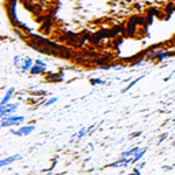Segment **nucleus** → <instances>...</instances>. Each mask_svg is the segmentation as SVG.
Instances as JSON below:
<instances>
[{"label": "nucleus", "mask_w": 175, "mask_h": 175, "mask_svg": "<svg viewBox=\"0 0 175 175\" xmlns=\"http://www.w3.org/2000/svg\"><path fill=\"white\" fill-rule=\"evenodd\" d=\"M138 150H140V148H138V146H136V148H131V149L126 150V152H122V153H120V157H125V159H129V157H134Z\"/></svg>", "instance_id": "423d86ee"}, {"label": "nucleus", "mask_w": 175, "mask_h": 175, "mask_svg": "<svg viewBox=\"0 0 175 175\" xmlns=\"http://www.w3.org/2000/svg\"><path fill=\"white\" fill-rule=\"evenodd\" d=\"M34 64H38V66H41L43 69H45V67H47V63L43 62V60H40V59H37V60L34 62Z\"/></svg>", "instance_id": "4468645a"}, {"label": "nucleus", "mask_w": 175, "mask_h": 175, "mask_svg": "<svg viewBox=\"0 0 175 175\" xmlns=\"http://www.w3.org/2000/svg\"><path fill=\"white\" fill-rule=\"evenodd\" d=\"M141 134H142V131H136L134 134H131L130 137H131V138H134V137H138V136H141Z\"/></svg>", "instance_id": "dca6fc26"}, {"label": "nucleus", "mask_w": 175, "mask_h": 175, "mask_svg": "<svg viewBox=\"0 0 175 175\" xmlns=\"http://www.w3.org/2000/svg\"><path fill=\"white\" fill-rule=\"evenodd\" d=\"M167 136H168V134H167V133H164V134H163L162 137H160V142H162V141H164V140L167 138Z\"/></svg>", "instance_id": "f3484780"}, {"label": "nucleus", "mask_w": 175, "mask_h": 175, "mask_svg": "<svg viewBox=\"0 0 175 175\" xmlns=\"http://www.w3.org/2000/svg\"><path fill=\"white\" fill-rule=\"evenodd\" d=\"M34 131V125H29V126H22L21 129H18V130H15V129H11V133L13 134H15V136H29V134H31Z\"/></svg>", "instance_id": "f03ea898"}, {"label": "nucleus", "mask_w": 175, "mask_h": 175, "mask_svg": "<svg viewBox=\"0 0 175 175\" xmlns=\"http://www.w3.org/2000/svg\"><path fill=\"white\" fill-rule=\"evenodd\" d=\"M174 43H175V38H174Z\"/></svg>", "instance_id": "412c9836"}, {"label": "nucleus", "mask_w": 175, "mask_h": 175, "mask_svg": "<svg viewBox=\"0 0 175 175\" xmlns=\"http://www.w3.org/2000/svg\"><path fill=\"white\" fill-rule=\"evenodd\" d=\"M133 174H134V175H140V168H134V170H133Z\"/></svg>", "instance_id": "a211bd4d"}, {"label": "nucleus", "mask_w": 175, "mask_h": 175, "mask_svg": "<svg viewBox=\"0 0 175 175\" xmlns=\"http://www.w3.org/2000/svg\"><path fill=\"white\" fill-rule=\"evenodd\" d=\"M19 62H21V57H19V56H15V57H14V66H17V67H18V66H19Z\"/></svg>", "instance_id": "2eb2a0df"}, {"label": "nucleus", "mask_w": 175, "mask_h": 175, "mask_svg": "<svg viewBox=\"0 0 175 175\" xmlns=\"http://www.w3.org/2000/svg\"><path fill=\"white\" fill-rule=\"evenodd\" d=\"M175 56V52L172 51H159V55H157V60H164V59H167V57H172Z\"/></svg>", "instance_id": "39448f33"}, {"label": "nucleus", "mask_w": 175, "mask_h": 175, "mask_svg": "<svg viewBox=\"0 0 175 175\" xmlns=\"http://www.w3.org/2000/svg\"><path fill=\"white\" fill-rule=\"evenodd\" d=\"M86 133H88L86 129H81V130L78 131V134H74V138H77V140H81V138L83 137Z\"/></svg>", "instance_id": "9d476101"}, {"label": "nucleus", "mask_w": 175, "mask_h": 175, "mask_svg": "<svg viewBox=\"0 0 175 175\" xmlns=\"http://www.w3.org/2000/svg\"><path fill=\"white\" fill-rule=\"evenodd\" d=\"M25 118L18 115H8L7 118L1 119V127H11V126H22Z\"/></svg>", "instance_id": "f257e3e1"}, {"label": "nucleus", "mask_w": 175, "mask_h": 175, "mask_svg": "<svg viewBox=\"0 0 175 175\" xmlns=\"http://www.w3.org/2000/svg\"><path fill=\"white\" fill-rule=\"evenodd\" d=\"M45 71V69H43L41 66H38V64H34L33 67H31V70H30V73L33 75H38V74H41V73H44Z\"/></svg>", "instance_id": "6e6552de"}, {"label": "nucleus", "mask_w": 175, "mask_h": 175, "mask_svg": "<svg viewBox=\"0 0 175 175\" xmlns=\"http://www.w3.org/2000/svg\"><path fill=\"white\" fill-rule=\"evenodd\" d=\"M31 67H33V60H31L30 57H26L23 63H22V73H27V71H30Z\"/></svg>", "instance_id": "0eeeda50"}, {"label": "nucleus", "mask_w": 175, "mask_h": 175, "mask_svg": "<svg viewBox=\"0 0 175 175\" xmlns=\"http://www.w3.org/2000/svg\"><path fill=\"white\" fill-rule=\"evenodd\" d=\"M127 175H134V174H127Z\"/></svg>", "instance_id": "aec40b11"}, {"label": "nucleus", "mask_w": 175, "mask_h": 175, "mask_svg": "<svg viewBox=\"0 0 175 175\" xmlns=\"http://www.w3.org/2000/svg\"><path fill=\"white\" fill-rule=\"evenodd\" d=\"M141 78H142V77H138L137 79H134V81L131 82V83H129V86H127V88H125V89H123V92H127V90H129V89H131V88L134 86V85H136V83H137V82L140 81V79H141Z\"/></svg>", "instance_id": "9b49d317"}, {"label": "nucleus", "mask_w": 175, "mask_h": 175, "mask_svg": "<svg viewBox=\"0 0 175 175\" xmlns=\"http://www.w3.org/2000/svg\"><path fill=\"white\" fill-rule=\"evenodd\" d=\"M145 152H146V148H144V149H140V150H138L137 153H136V156L133 157V163L138 162V160H140V159H141V157H142V156L145 155Z\"/></svg>", "instance_id": "1a4fd4ad"}, {"label": "nucleus", "mask_w": 175, "mask_h": 175, "mask_svg": "<svg viewBox=\"0 0 175 175\" xmlns=\"http://www.w3.org/2000/svg\"><path fill=\"white\" fill-rule=\"evenodd\" d=\"M14 92H15V88H10V89L7 90L6 96L3 97V100H1V103H0V106H7V104L10 103V100H11V97H13Z\"/></svg>", "instance_id": "20e7f679"}, {"label": "nucleus", "mask_w": 175, "mask_h": 175, "mask_svg": "<svg viewBox=\"0 0 175 175\" xmlns=\"http://www.w3.org/2000/svg\"><path fill=\"white\" fill-rule=\"evenodd\" d=\"M56 101H57V97H52V99H51V100H48V101H47V103H45L44 106H45V107H49V106H52L53 103H56Z\"/></svg>", "instance_id": "ddd939ff"}, {"label": "nucleus", "mask_w": 175, "mask_h": 175, "mask_svg": "<svg viewBox=\"0 0 175 175\" xmlns=\"http://www.w3.org/2000/svg\"><path fill=\"white\" fill-rule=\"evenodd\" d=\"M90 83H92V85H103V83H106V81H104V79H100V78H94V79L90 81Z\"/></svg>", "instance_id": "f8f14e48"}, {"label": "nucleus", "mask_w": 175, "mask_h": 175, "mask_svg": "<svg viewBox=\"0 0 175 175\" xmlns=\"http://www.w3.org/2000/svg\"><path fill=\"white\" fill-rule=\"evenodd\" d=\"M145 164H146V163H145V162H142V163H141V164H140V168H144V167H145Z\"/></svg>", "instance_id": "6ab92c4d"}, {"label": "nucleus", "mask_w": 175, "mask_h": 175, "mask_svg": "<svg viewBox=\"0 0 175 175\" xmlns=\"http://www.w3.org/2000/svg\"><path fill=\"white\" fill-rule=\"evenodd\" d=\"M21 155H14V156H10V157H6V159H1L0 160V167H6V166H8V164H13L14 162H17V160H19L21 159Z\"/></svg>", "instance_id": "7ed1b4c3"}]
</instances>
